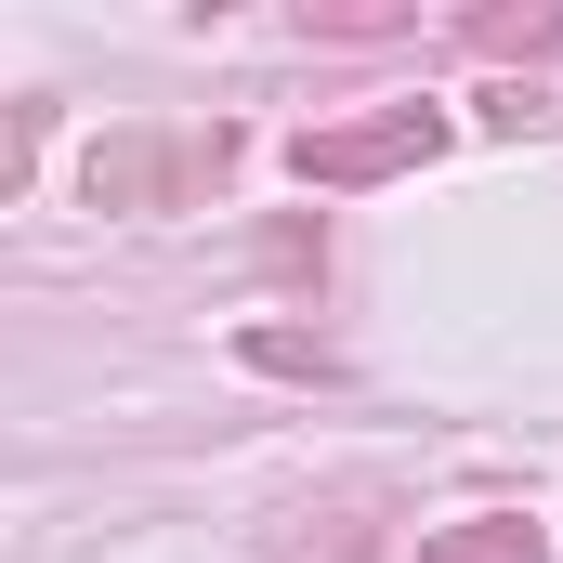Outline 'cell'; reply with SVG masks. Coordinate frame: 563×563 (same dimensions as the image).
Listing matches in <instances>:
<instances>
[{
	"label": "cell",
	"mask_w": 563,
	"mask_h": 563,
	"mask_svg": "<svg viewBox=\"0 0 563 563\" xmlns=\"http://www.w3.org/2000/svg\"><path fill=\"white\" fill-rule=\"evenodd\" d=\"M445 144V106H380V119H341V132H301L288 170L301 184H380V170H420Z\"/></svg>",
	"instance_id": "7a4b0ae2"
},
{
	"label": "cell",
	"mask_w": 563,
	"mask_h": 563,
	"mask_svg": "<svg viewBox=\"0 0 563 563\" xmlns=\"http://www.w3.org/2000/svg\"><path fill=\"white\" fill-rule=\"evenodd\" d=\"M223 170H236V132H119V144H92L79 184H92V210H170Z\"/></svg>",
	"instance_id": "6da1fadb"
},
{
	"label": "cell",
	"mask_w": 563,
	"mask_h": 563,
	"mask_svg": "<svg viewBox=\"0 0 563 563\" xmlns=\"http://www.w3.org/2000/svg\"><path fill=\"white\" fill-rule=\"evenodd\" d=\"M472 40H485V53H551V40H563V13H485Z\"/></svg>",
	"instance_id": "277c9868"
},
{
	"label": "cell",
	"mask_w": 563,
	"mask_h": 563,
	"mask_svg": "<svg viewBox=\"0 0 563 563\" xmlns=\"http://www.w3.org/2000/svg\"><path fill=\"white\" fill-rule=\"evenodd\" d=\"M420 563H551V538H538L525 511H472V525H432Z\"/></svg>",
	"instance_id": "3957f363"
}]
</instances>
